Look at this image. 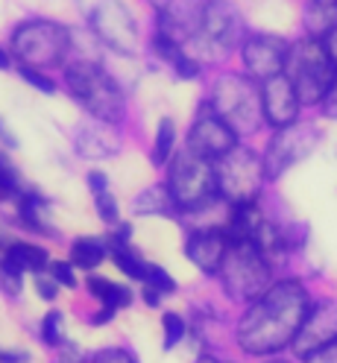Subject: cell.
<instances>
[{
	"mask_svg": "<svg viewBox=\"0 0 337 363\" xmlns=\"http://www.w3.org/2000/svg\"><path fill=\"white\" fill-rule=\"evenodd\" d=\"M162 328H165V349H173L179 340L185 337V320L179 313H165V320H162Z\"/></svg>",
	"mask_w": 337,
	"mask_h": 363,
	"instance_id": "obj_26",
	"label": "cell"
},
{
	"mask_svg": "<svg viewBox=\"0 0 337 363\" xmlns=\"http://www.w3.org/2000/svg\"><path fill=\"white\" fill-rule=\"evenodd\" d=\"M18 170L6 155H0V199H9L18 194Z\"/></svg>",
	"mask_w": 337,
	"mask_h": 363,
	"instance_id": "obj_25",
	"label": "cell"
},
{
	"mask_svg": "<svg viewBox=\"0 0 337 363\" xmlns=\"http://www.w3.org/2000/svg\"><path fill=\"white\" fill-rule=\"evenodd\" d=\"M299 97L297 88L290 85L284 74H276L261 82V108H264V121L273 123L276 129L294 126L299 118Z\"/></svg>",
	"mask_w": 337,
	"mask_h": 363,
	"instance_id": "obj_13",
	"label": "cell"
},
{
	"mask_svg": "<svg viewBox=\"0 0 337 363\" xmlns=\"http://www.w3.org/2000/svg\"><path fill=\"white\" fill-rule=\"evenodd\" d=\"M305 24L311 27L314 38H323L331 27H337V0H311Z\"/></svg>",
	"mask_w": 337,
	"mask_h": 363,
	"instance_id": "obj_18",
	"label": "cell"
},
{
	"mask_svg": "<svg viewBox=\"0 0 337 363\" xmlns=\"http://www.w3.org/2000/svg\"><path fill=\"white\" fill-rule=\"evenodd\" d=\"M21 79L30 82L38 91H44V94H53V91H56V82L48 74H41L38 67H30V65H21Z\"/></svg>",
	"mask_w": 337,
	"mask_h": 363,
	"instance_id": "obj_27",
	"label": "cell"
},
{
	"mask_svg": "<svg viewBox=\"0 0 337 363\" xmlns=\"http://www.w3.org/2000/svg\"><path fill=\"white\" fill-rule=\"evenodd\" d=\"M314 144H317V132L311 126H284L279 129V135L267 147V155H264V173L270 179L282 176L287 167H294L299 158H305Z\"/></svg>",
	"mask_w": 337,
	"mask_h": 363,
	"instance_id": "obj_9",
	"label": "cell"
},
{
	"mask_svg": "<svg viewBox=\"0 0 337 363\" xmlns=\"http://www.w3.org/2000/svg\"><path fill=\"white\" fill-rule=\"evenodd\" d=\"M188 141H191L188 150H194L197 155H202V158H209L211 162V158H223L229 150L238 147V135L211 106H206L199 111V118H197V123L191 129Z\"/></svg>",
	"mask_w": 337,
	"mask_h": 363,
	"instance_id": "obj_10",
	"label": "cell"
},
{
	"mask_svg": "<svg viewBox=\"0 0 337 363\" xmlns=\"http://www.w3.org/2000/svg\"><path fill=\"white\" fill-rule=\"evenodd\" d=\"M4 261L21 272H41L50 264V255H48V249H41L35 243H9L4 252Z\"/></svg>",
	"mask_w": 337,
	"mask_h": 363,
	"instance_id": "obj_17",
	"label": "cell"
},
{
	"mask_svg": "<svg viewBox=\"0 0 337 363\" xmlns=\"http://www.w3.org/2000/svg\"><path fill=\"white\" fill-rule=\"evenodd\" d=\"M0 287H4L9 296H15V293L21 290V269H15L12 264H6L4 258H0Z\"/></svg>",
	"mask_w": 337,
	"mask_h": 363,
	"instance_id": "obj_30",
	"label": "cell"
},
{
	"mask_svg": "<svg viewBox=\"0 0 337 363\" xmlns=\"http://www.w3.org/2000/svg\"><path fill=\"white\" fill-rule=\"evenodd\" d=\"M308 313L311 302L299 281L270 284L253 302V308L243 313L238 343L250 354H273L287 343H294Z\"/></svg>",
	"mask_w": 337,
	"mask_h": 363,
	"instance_id": "obj_1",
	"label": "cell"
},
{
	"mask_svg": "<svg viewBox=\"0 0 337 363\" xmlns=\"http://www.w3.org/2000/svg\"><path fill=\"white\" fill-rule=\"evenodd\" d=\"M209 106L217 115L226 121L235 135H250L258 129L264 108H261V91L255 88L253 77H241V74H226L220 77Z\"/></svg>",
	"mask_w": 337,
	"mask_h": 363,
	"instance_id": "obj_5",
	"label": "cell"
},
{
	"mask_svg": "<svg viewBox=\"0 0 337 363\" xmlns=\"http://www.w3.org/2000/svg\"><path fill=\"white\" fill-rule=\"evenodd\" d=\"M41 340L48 346H59L62 343V316L56 311H50L48 316H44V323H41Z\"/></svg>",
	"mask_w": 337,
	"mask_h": 363,
	"instance_id": "obj_29",
	"label": "cell"
},
{
	"mask_svg": "<svg viewBox=\"0 0 337 363\" xmlns=\"http://www.w3.org/2000/svg\"><path fill=\"white\" fill-rule=\"evenodd\" d=\"M273 363H282V360H273Z\"/></svg>",
	"mask_w": 337,
	"mask_h": 363,
	"instance_id": "obj_43",
	"label": "cell"
},
{
	"mask_svg": "<svg viewBox=\"0 0 337 363\" xmlns=\"http://www.w3.org/2000/svg\"><path fill=\"white\" fill-rule=\"evenodd\" d=\"M229 238L226 229H199L188 238L185 243V255L202 269V272H217L223 258H226Z\"/></svg>",
	"mask_w": 337,
	"mask_h": 363,
	"instance_id": "obj_16",
	"label": "cell"
},
{
	"mask_svg": "<svg viewBox=\"0 0 337 363\" xmlns=\"http://www.w3.org/2000/svg\"><path fill=\"white\" fill-rule=\"evenodd\" d=\"M141 281H144L147 287H153V290H159V293H173V290H176L173 276H170V272H165L162 267H155V264H147Z\"/></svg>",
	"mask_w": 337,
	"mask_h": 363,
	"instance_id": "obj_24",
	"label": "cell"
},
{
	"mask_svg": "<svg viewBox=\"0 0 337 363\" xmlns=\"http://www.w3.org/2000/svg\"><path fill=\"white\" fill-rule=\"evenodd\" d=\"M106 258V243L100 238H79L71 246V264L82 269H94Z\"/></svg>",
	"mask_w": 337,
	"mask_h": 363,
	"instance_id": "obj_20",
	"label": "cell"
},
{
	"mask_svg": "<svg viewBox=\"0 0 337 363\" xmlns=\"http://www.w3.org/2000/svg\"><path fill=\"white\" fill-rule=\"evenodd\" d=\"M92 27L97 30V35L106 44L118 48L121 53H132L135 48H138V30H135V21L121 4H115V0H106V4H100L94 9Z\"/></svg>",
	"mask_w": 337,
	"mask_h": 363,
	"instance_id": "obj_12",
	"label": "cell"
},
{
	"mask_svg": "<svg viewBox=\"0 0 337 363\" xmlns=\"http://www.w3.org/2000/svg\"><path fill=\"white\" fill-rule=\"evenodd\" d=\"M12 48L30 67H48L71 50V33L56 21H27L18 27Z\"/></svg>",
	"mask_w": 337,
	"mask_h": 363,
	"instance_id": "obj_8",
	"label": "cell"
},
{
	"mask_svg": "<svg viewBox=\"0 0 337 363\" xmlns=\"http://www.w3.org/2000/svg\"><path fill=\"white\" fill-rule=\"evenodd\" d=\"M223 284L235 299H258L261 293L270 287V261L258 252V246L253 240L229 243L226 258L220 264Z\"/></svg>",
	"mask_w": 337,
	"mask_h": 363,
	"instance_id": "obj_6",
	"label": "cell"
},
{
	"mask_svg": "<svg viewBox=\"0 0 337 363\" xmlns=\"http://www.w3.org/2000/svg\"><path fill=\"white\" fill-rule=\"evenodd\" d=\"M88 290H92V296H97L103 302V308L121 311V308L132 305V290L123 284H111L106 279H88Z\"/></svg>",
	"mask_w": 337,
	"mask_h": 363,
	"instance_id": "obj_19",
	"label": "cell"
},
{
	"mask_svg": "<svg viewBox=\"0 0 337 363\" xmlns=\"http://www.w3.org/2000/svg\"><path fill=\"white\" fill-rule=\"evenodd\" d=\"M176 208V202H173V196H170V191L165 188H150V191H144L138 199H135V211L138 214H144V217H153V214H165L167 208Z\"/></svg>",
	"mask_w": 337,
	"mask_h": 363,
	"instance_id": "obj_21",
	"label": "cell"
},
{
	"mask_svg": "<svg viewBox=\"0 0 337 363\" xmlns=\"http://www.w3.org/2000/svg\"><path fill=\"white\" fill-rule=\"evenodd\" d=\"M173 67H176V74L182 77V79H194V77L199 74V65H197V62H194L188 53H182V50L176 53V59H173Z\"/></svg>",
	"mask_w": 337,
	"mask_h": 363,
	"instance_id": "obj_32",
	"label": "cell"
},
{
	"mask_svg": "<svg viewBox=\"0 0 337 363\" xmlns=\"http://www.w3.org/2000/svg\"><path fill=\"white\" fill-rule=\"evenodd\" d=\"M94 206H97V211H100V220H103V223H118V220H121V211H118V199L111 196L109 191H100V194H94Z\"/></svg>",
	"mask_w": 337,
	"mask_h": 363,
	"instance_id": "obj_28",
	"label": "cell"
},
{
	"mask_svg": "<svg viewBox=\"0 0 337 363\" xmlns=\"http://www.w3.org/2000/svg\"><path fill=\"white\" fill-rule=\"evenodd\" d=\"M167 191L176 202V208H182V211H199L220 196L217 173H214L211 162L197 155L194 150H185L182 155L173 158Z\"/></svg>",
	"mask_w": 337,
	"mask_h": 363,
	"instance_id": "obj_4",
	"label": "cell"
},
{
	"mask_svg": "<svg viewBox=\"0 0 337 363\" xmlns=\"http://www.w3.org/2000/svg\"><path fill=\"white\" fill-rule=\"evenodd\" d=\"M290 85L297 88L299 103H320L326 97V91L334 82L337 65L326 53L320 38H302L297 44H290L287 59H284V71H282Z\"/></svg>",
	"mask_w": 337,
	"mask_h": 363,
	"instance_id": "obj_2",
	"label": "cell"
},
{
	"mask_svg": "<svg viewBox=\"0 0 337 363\" xmlns=\"http://www.w3.org/2000/svg\"><path fill=\"white\" fill-rule=\"evenodd\" d=\"M88 185H92V191H94V194H100V191H106V188H109V179H106L100 170H92V173H88Z\"/></svg>",
	"mask_w": 337,
	"mask_h": 363,
	"instance_id": "obj_38",
	"label": "cell"
},
{
	"mask_svg": "<svg viewBox=\"0 0 337 363\" xmlns=\"http://www.w3.org/2000/svg\"><path fill=\"white\" fill-rule=\"evenodd\" d=\"M6 67H9V53L0 50V71H6Z\"/></svg>",
	"mask_w": 337,
	"mask_h": 363,
	"instance_id": "obj_42",
	"label": "cell"
},
{
	"mask_svg": "<svg viewBox=\"0 0 337 363\" xmlns=\"http://www.w3.org/2000/svg\"><path fill=\"white\" fill-rule=\"evenodd\" d=\"M67 88L71 94L88 108V115H94L103 123H118L123 118V94L118 82L111 79L100 65L94 62H77L67 67Z\"/></svg>",
	"mask_w": 337,
	"mask_h": 363,
	"instance_id": "obj_3",
	"label": "cell"
},
{
	"mask_svg": "<svg viewBox=\"0 0 337 363\" xmlns=\"http://www.w3.org/2000/svg\"><path fill=\"white\" fill-rule=\"evenodd\" d=\"M35 290L41 299H56V281L53 279H35Z\"/></svg>",
	"mask_w": 337,
	"mask_h": 363,
	"instance_id": "obj_36",
	"label": "cell"
},
{
	"mask_svg": "<svg viewBox=\"0 0 337 363\" xmlns=\"http://www.w3.org/2000/svg\"><path fill=\"white\" fill-rule=\"evenodd\" d=\"M0 138H4V144H6V147H18V138H15V135L6 129V123H4V121H0Z\"/></svg>",
	"mask_w": 337,
	"mask_h": 363,
	"instance_id": "obj_40",
	"label": "cell"
},
{
	"mask_svg": "<svg viewBox=\"0 0 337 363\" xmlns=\"http://www.w3.org/2000/svg\"><path fill=\"white\" fill-rule=\"evenodd\" d=\"M287 50L290 44L279 35H267V33H258V35H250L243 41V67L246 74L253 79H270L284 71V59H287Z\"/></svg>",
	"mask_w": 337,
	"mask_h": 363,
	"instance_id": "obj_11",
	"label": "cell"
},
{
	"mask_svg": "<svg viewBox=\"0 0 337 363\" xmlns=\"http://www.w3.org/2000/svg\"><path fill=\"white\" fill-rule=\"evenodd\" d=\"M320 41H323V48H326V53L331 56V62L337 65V27H331V30H328V33H326V35H323Z\"/></svg>",
	"mask_w": 337,
	"mask_h": 363,
	"instance_id": "obj_37",
	"label": "cell"
},
{
	"mask_svg": "<svg viewBox=\"0 0 337 363\" xmlns=\"http://www.w3.org/2000/svg\"><path fill=\"white\" fill-rule=\"evenodd\" d=\"M94 363H135V357L129 352H123V349H106V352H100L94 357Z\"/></svg>",
	"mask_w": 337,
	"mask_h": 363,
	"instance_id": "obj_34",
	"label": "cell"
},
{
	"mask_svg": "<svg viewBox=\"0 0 337 363\" xmlns=\"http://www.w3.org/2000/svg\"><path fill=\"white\" fill-rule=\"evenodd\" d=\"M305 363H337V340H331V343L320 346L317 352L305 354Z\"/></svg>",
	"mask_w": 337,
	"mask_h": 363,
	"instance_id": "obj_33",
	"label": "cell"
},
{
	"mask_svg": "<svg viewBox=\"0 0 337 363\" xmlns=\"http://www.w3.org/2000/svg\"><path fill=\"white\" fill-rule=\"evenodd\" d=\"M50 276H53L56 284L77 287V276H74V264L71 261H50Z\"/></svg>",
	"mask_w": 337,
	"mask_h": 363,
	"instance_id": "obj_31",
	"label": "cell"
},
{
	"mask_svg": "<svg viewBox=\"0 0 337 363\" xmlns=\"http://www.w3.org/2000/svg\"><path fill=\"white\" fill-rule=\"evenodd\" d=\"M173 141H176V126L170 118H165L159 123V132H155V147H153V162L155 164H165L170 152H173Z\"/></svg>",
	"mask_w": 337,
	"mask_h": 363,
	"instance_id": "obj_22",
	"label": "cell"
},
{
	"mask_svg": "<svg viewBox=\"0 0 337 363\" xmlns=\"http://www.w3.org/2000/svg\"><path fill=\"white\" fill-rule=\"evenodd\" d=\"M217 191L220 196H226L232 206L241 202H255L261 182H264V162L246 147H235L223 158H217Z\"/></svg>",
	"mask_w": 337,
	"mask_h": 363,
	"instance_id": "obj_7",
	"label": "cell"
},
{
	"mask_svg": "<svg viewBox=\"0 0 337 363\" xmlns=\"http://www.w3.org/2000/svg\"><path fill=\"white\" fill-rule=\"evenodd\" d=\"M115 264H118L121 272H126L129 279H144L147 264H144L138 255H135L129 246H115Z\"/></svg>",
	"mask_w": 337,
	"mask_h": 363,
	"instance_id": "obj_23",
	"label": "cell"
},
{
	"mask_svg": "<svg viewBox=\"0 0 337 363\" xmlns=\"http://www.w3.org/2000/svg\"><path fill=\"white\" fill-rule=\"evenodd\" d=\"M144 299H147V302H150V305L155 308V305H159V290H153V287H147V290H144Z\"/></svg>",
	"mask_w": 337,
	"mask_h": 363,
	"instance_id": "obj_41",
	"label": "cell"
},
{
	"mask_svg": "<svg viewBox=\"0 0 337 363\" xmlns=\"http://www.w3.org/2000/svg\"><path fill=\"white\" fill-rule=\"evenodd\" d=\"M27 352H0V363H27Z\"/></svg>",
	"mask_w": 337,
	"mask_h": 363,
	"instance_id": "obj_39",
	"label": "cell"
},
{
	"mask_svg": "<svg viewBox=\"0 0 337 363\" xmlns=\"http://www.w3.org/2000/svg\"><path fill=\"white\" fill-rule=\"evenodd\" d=\"M331 340H337V302H323L317 308H311V313L305 316L294 346L305 357L311 352H317L320 346L331 343Z\"/></svg>",
	"mask_w": 337,
	"mask_h": 363,
	"instance_id": "obj_15",
	"label": "cell"
},
{
	"mask_svg": "<svg viewBox=\"0 0 337 363\" xmlns=\"http://www.w3.org/2000/svg\"><path fill=\"white\" fill-rule=\"evenodd\" d=\"M202 33L211 44L220 48H232V44L243 35V18L229 0H209L202 9Z\"/></svg>",
	"mask_w": 337,
	"mask_h": 363,
	"instance_id": "obj_14",
	"label": "cell"
},
{
	"mask_svg": "<svg viewBox=\"0 0 337 363\" xmlns=\"http://www.w3.org/2000/svg\"><path fill=\"white\" fill-rule=\"evenodd\" d=\"M323 111H326V118L337 121V74H334L331 88L326 91V97H323Z\"/></svg>",
	"mask_w": 337,
	"mask_h": 363,
	"instance_id": "obj_35",
	"label": "cell"
}]
</instances>
